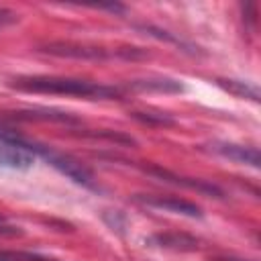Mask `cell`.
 I'll return each mask as SVG.
<instances>
[{
  "mask_svg": "<svg viewBox=\"0 0 261 261\" xmlns=\"http://www.w3.org/2000/svg\"><path fill=\"white\" fill-rule=\"evenodd\" d=\"M114 57H120V59H130V61H139V59H149V53L141 47H120V49H114L112 53Z\"/></svg>",
  "mask_w": 261,
  "mask_h": 261,
  "instance_id": "5bb4252c",
  "label": "cell"
},
{
  "mask_svg": "<svg viewBox=\"0 0 261 261\" xmlns=\"http://www.w3.org/2000/svg\"><path fill=\"white\" fill-rule=\"evenodd\" d=\"M0 261H2V259H0Z\"/></svg>",
  "mask_w": 261,
  "mask_h": 261,
  "instance_id": "d6986e66",
  "label": "cell"
},
{
  "mask_svg": "<svg viewBox=\"0 0 261 261\" xmlns=\"http://www.w3.org/2000/svg\"><path fill=\"white\" fill-rule=\"evenodd\" d=\"M133 90L139 92H181L184 86L169 77H147V80H135L128 84Z\"/></svg>",
  "mask_w": 261,
  "mask_h": 261,
  "instance_id": "30bf717a",
  "label": "cell"
},
{
  "mask_svg": "<svg viewBox=\"0 0 261 261\" xmlns=\"http://www.w3.org/2000/svg\"><path fill=\"white\" fill-rule=\"evenodd\" d=\"M214 261H247V259H237V257H218Z\"/></svg>",
  "mask_w": 261,
  "mask_h": 261,
  "instance_id": "e0dca14e",
  "label": "cell"
},
{
  "mask_svg": "<svg viewBox=\"0 0 261 261\" xmlns=\"http://www.w3.org/2000/svg\"><path fill=\"white\" fill-rule=\"evenodd\" d=\"M20 120H45V122H77L73 114L61 112V110H49V108H33V110H18L14 112Z\"/></svg>",
  "mask_w": 261,
  "mask_h": 261,
  "instance_id": "ba28073f",
  "label": "cell"
},
{
  "mask_svg": "<svg viewBox=\"0 0 261 261\" xmlns=\"http://www.w3.org/2000/svg\"><path fill=\"white\" fill-rule=\"evenodd\" d=\"M18 141V135L14 128H8V126H2L0 124V143H16Z\"/></svg>",
  "mask_w": 261,
  "mask_h": 261,
  "instance_id": "9a60e30c",
  "label": "cell"
},
{
  "mask_svg": "<svg viewBox=\"0 0 261 261\" xmlns=\"http://www.w3.org/2000/svg\"><path fill=\"white\" fill-rule=\"evenodd\" d=\"M135 200L149 208H157V210H165V212H173V214H181V216H190V218L202 216L200 206H196L188 200H181V198H173V196H137Z\"/></svg>",
  "mask_w": 261,
  "mask_h": 261,
  "instance_id": "5b68a950",
  "label": "cell"
},
{
  "mask_svg": "<svg viewBox=\"0 0 261 261\" xmlns=\"http://www.w3.org/2000/svg\"><path fill=\"white\" fill-rule=\"evenodd\" d=\"M0 259L2 261H55V259H47V257L22 253V251H0Z\"/></svg>",
  "mask_w": 261,
  "mask_h": 261,
  "instance_id": "4fadbf2b",
  "label": "cell"
},
{
  "mask_svg": "<svg viewBox=\"0 0 261 261\" xmlns=\"http://www.w3.org/2000/svg\"><path fill=\"white\" fill-rule=\"evenodd\" d=\"M145 171L149 175H155L157 179L165 181V184H171V186H179V188H188V190H194V192H200V194H206V196H214V198H220L222 192L212 186V184H206L204 179H192V177H184V175H177L169 169H163V167H145Z\"/></svg>",
  "mask_w": 261,
  "mask_h": 261,
  "instance_id": "277c9868",
  "label": "cell"
},
{
  "mask_svg": "<svg viewBox=\"0 0 261 261\" xmlns=\"http://www.w3.org/2000/svg\"><path fill=\"white\" fill-rule=\"evenodd\" d=\"M208 147L212 153L222 155L230 161L259 167V151L255 147H245V145H234V143H210Z\"/></svg>",
  "mask_w": 261,
  "mask_h": 261,
  "instance_id": "52a82bcc",
  "label": "cell"
},
{
  "mask_svg": "<svg viewBox=\"0 0 261 261\" xmlns=\"http://www.w3.org/2000/svg\"><path fill=\"white\" fill-rule=\"evenodd\" d=\"M151 243L163 247V249H173V251H194L198 249V241L188 234H177V232H165V234H155Z\"/></svg>",
  "mask_w": 261,
  "mask_h": 261,
  "instance_id": "9c48e42d",
  "label": "cell"
},
{
  "mask_svg": "<svg viewBox=\"0 0 261 261\" xmlns=\"http://www.w3.org/2000/svg\"><path fill=\"white\" fill-rule=\"evenodd\" d=\"M14 20H16V14L14 12H10L6 8H0V24H10Z\"/></svg>",
  "mask_w": 261,
  "mask_h": 261,
  "instance_id": "2e32d148",
  "label": "cell"
},
{
  "mask_svg": "<svg viewBox=\"0 0 261 261\" xmlns=\"http://www.w3.org/2000/svg\"><path fill=\"white\" fill-rule=\"evenodd\" d=\"M33 161H35L33 151H29L20 139L16 143H0V167L29 169Z\"/></svg>",
  "mask_w": 261,
  "mask_h": 261,
  "instance_id": "8992f818",
  "label": "cell"
},
{
  "mask_svg": "<svg viewBox=\"0 0 261 261\" xmlns=\"http://www.w3.org/2000/svg\"><path fill=\"white\" fill-rule=\"evenodd\" d=\"M22 145H24L29 151L41 153L55 169H59L61 173H65V175H67L69 179H73L75 184L86 186V188H96V186H94V175H92L80 161H75L73 157L63 155V153H55V151H51V149H47V147H35V145H29V143H24V141H22Z\"/></svg>",
  "mask_w": 261,
  "mask_h": 261,
  "instance_id": "7a4b0ae2",
  "label": "cell"
},
{
  "mask_svg": "<svg viewBox=\"0 0 261 261\" xmlns=\"http://www.w3.org/2000/svg\"><path fill=\"white\" fill-rule=\"evenodd\" d=\"M0 222H4V218H2V216H0Z\"/></svg>",
  "mask_w": 261,
  "mask_h": 261,
  "instance_id": "ac0fdd59",
  "label": "cell"
},
{
  "mask_svg": "<svg viewBox=\"0 0 261 261\" xmlns=\"http://www.w3.org/2000/svg\"><path fill=\"white\" fill-rule=\"evenodd\" d=\"M218 84L224 88V90H228L230 94H234V96H239V98H251V100H259V90L255 88V86H249V84H245V82H237V80H218Z\"/></svg>",
  "mask_w": 261,
  "mask_h": 261,
  "instance_id": "8fae6325",
  "label": "cell"
},
{
  "mask_svg": "<svg viewBox=\"0 0 261 261\" xmlns=\"http://www.w3.org/2000/svg\"><path fill=\"white\" fill-rule=\"evenodd\" d=\"M41 53L53 55V57H65V59H86V61H102L108 59L110 53L104 47L96 45H82V43H69V41H55L39 47Z\"/></svg>",
  "mask_w": 261,
  "mask_h": 261,
  "instance_id": "3957f363",
  "label": "cell"
},
{
  "mask_svg": "<svg viewBox=\"0 0 261 261\" xmlns=\"http://www.w3.org/2000/svg\"><path fill=\"white\" fill-rule=\"evenodd\" d=\"M12 88L22 92H35V94H59V96H77V98H92V100H106L116 98L120 92L110 86L94 84L88 80L77 77H59V75H31V77H18L12 82Z\"/></svg>",
  "mask_w": 261,
  "mask_h": 261,
  "instance_id": "6da1fadb",
  "label": "cell"
},
{
  "mask_svg": "<svg viewBox=\"0 0 261 261\" xmlns=\"http://www.w3.org/2000/svg\"><path fill=\"white\" fill-rule=\"evenodd\" d=\"M135 120L143 122V124H159V126H171L173 118H169L167 114H155V112H133L130 114Z\"/></svg>",
  "mask_w": 261,
  "mask_h": 261,
  "instance_id": "7c38bea8",
  "label": "cell"
}]
</instances>
